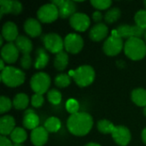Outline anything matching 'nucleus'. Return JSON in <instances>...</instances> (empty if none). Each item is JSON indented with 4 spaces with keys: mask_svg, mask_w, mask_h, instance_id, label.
Here are the masks:
<instances>
[{
    "mask_svg": "<svg viewBox=\"0 0 146 146\" xmlns=\"http://www.w3.org/2000/svg\"><path fill=\"white\" fill-rule=\"evenodd\" d=\"M93 125L92 117L86 112H78L71 115L67 121V127L71 133L76 136L86 135Z\"/></svg>",
    "mask_w": 146,
    "mask_h": 146,
    "instance_id": "obj_1",
    "label": "nucleus"
},
{
    "mask_svg": "<svg viewBox=\"0 0 146 146\" xmlns=\"http://www.w3.org/2000/svg\"><path fill=\"white\" fill-rule=\"evenodd\" d=\"M125 54L132 60L143 59L146 55L145 43L139 38H132L127 40L124 46Z\"/></svg>",
    "mask_w": 146,
    "mask_h": 146,
    "instance_id": "obj_2",
    "label": "nucleus"
},
{
    "mask_svg": "<svg viewBox=\"0 0 146 146\" xmlns=\"http://www.w3.org/2000/svg\"><path fill=\"white\" fill-rule=\"evenodd\" d=\"M1 80L9 87H16L25 81V74L14 67H6L1 73Z\"/></svg>",
    "mask_w": 146,
    "mask_h": 146,
    "instance_id": "obj_3",
    "label": "nucleus"
},
{
    "mask_svg": "<svg viewBox=\"0 0 146 146\" xmlns=\"http://www.w3.org/2000/svg\"><path fill=\"white\" fill-rule=\"evenodd\" d=\"M69 74L74 78L77 85L81 87L91 85L95 79V71L88 65L80 66L76 70L70 71Z\"/></svg>",
    "mask_w": 146,
    "mask_h": 146,
    "instance_id": "obj_4",
    "label": "nucleus"
},
{
    "mask_svg": "<svg viewBox=\"0 0 146 146\" xmlns=\"http://www.w3.org/2000/svg\"><path fill=\"white\" fill-rule=\"evenodd\" d=\"M123 48L122 38L119 37L116 30L112 32V35L106 39L104 44V51L110 56H114L119 54Z\"/></svg>",
    "mask_w": 146,
    "mask_h": 146,
    "instance_id": "obj_5",
    "label": "nucleus"
},
{
    "mask_svg": "<svg viewBox=\"0 0 146 146\" xmlns=\"http://www.w3.org/2000/svg\"><path fill=\"white\" fill-rule=\"evenodd\" d=\"M30 84L35 93L43 95L48 91V88L50 86V78L47 74L40 72L32 77Z\"/></svg>",
    "mask_w": 146,
    "mask_h": 146,
    "instance_id": "obj_6",
    "label": "nucleus"
},
{
    "mask_svg": "<svg viewBox=\"0 0 146 146\" xmlns=\"http://www.w3.org/2000/svg\"><path fill=\"white\" fill-rule=\"evenodd\" d=\"M37 15L41 22L50 23L55 21L58 18L59 11L57 7L51 3L41 6L38 10Z\"/></svg>",
    "mask_w": 146,
    "mask_h": 146,
    "instance_id": "obj_7",
    "label": "nucleus"
},
{
    "mask_svg": "<svg viewBox=\"0 0 146 146\" xmlns=\"http://www.w3.org/2000/svg\"><path fill=\"white\" fill-rule=\"evenodd\" d=\"M43 42L46 50L54 54H58L62 51L64 41L56 33H48L43 37Z\"/></svg>",
    "mask_w": 146,
    "mask_h": 146,
    "instance_id": "obj_8",
    "label": "nucleus"
},
{
    "mask_svg": "<svg viewBox=\"0 0 146 146\" xmlns=\"http://www.w3.org/2000/svg\"><path fill=\"white\" fill-rule=\"evenodd\" d=\"M84 45L83 38L79 35L75 33H69L66 36L64 39V48L66 50L72 54H77L79 53Z\"/></svg>",
    "mask_w": 146,
    "mask_h": 146,
    "instance_id": "obj_9",
    "label": "nucleus"
},
{
    "mask_svg": "<svg viewBox=\"0 0 146 146\" xmlns=\"http://www.w3.org/2000/svg\"><path fill=\"white\" fill-rule=\"evenodd\" d=\"M117 34L121 38H140L145 35V30L140 28L137 25L129 26V25H121L116 29Z\"/></svg>",
    "mask_w": 146,
    "mask_h": 146,
    "instance_id": "obj_10",
    "label": "nucleus"
},
{
    "mask_svg": "<svg viewBox=\"0 0 146 146\" xmlns=\"http://www.w3.org/2000/svg\"><path fill=\"white\" fill-rule=\"evenodd\" d=\"M52 3L56 5L59 11V16L66 19L71 17L75 14L76 5L73 1L70 0H54Z\"/></svg>",
    "mask_w": 146,
    "mask_h": 146,
    "instance_id": "obj_11",
    "label": "nucleus"
},
{
    "mask_svg": "<svg viewBox=\"0 0 146 146\" xmlns=\"http://www.w3.org/2000/svg\"><path fill=\"white\" fill-rule=\"evenodd\" d=\"M71 27L79 32H84L87 30L90 26V19L84 13H75L70 17L69 20Z\"/></svg>",
    "mask_w": 146,
    "mask_h": 146,
    "instance_id": "obj_12",
    "label": "nucleus"
},
{
    "mask_svg": "<svg viewBox=\"0 0 146 146\" xmlns=\"http://www.w3.org/2000/svg\"><path fill=\"white\" fill-rule=\"evenodd\" d=\"M19 50L14 43H8L4 44L1 50L2 60L7 63H14L19 56Z\"/></svg>",
    "mask_w": 146,
    "mask_h": 146,
    "instance_id": "obj_13",
    "label": "nucleus"
},
{
    "mask_svg": "<svg viewBox=\"0 0 146 146\" xmlns=\"http://www.w3.org/2000/svg\"><path fill=\"white\" fill-rule=\"evenodd\" d=\"M111 134L115 143L121 146H126L131 140L130 131L123 126L115 127Z\"/></svg>",
    "mask_w": 146,
    "mask_h": 146,
    "instance_id": "obj_14",
    "label": "nucleus"
},
{
    "mask_svg": "<svg viewBox=\"0 0 146 146\" xmlns=\"http://www.w3.org/2000/svg\"><path fill=\"white\" fill-rule=\"evenodd\" d=\"M31 140L35 146H43L48 140V132L44 127H38L32 131Z\"/></svg>",
    "mask_w": 146,
    "mask_h": 146,
    "instance_id": "obj_15",
    "label": "nucleus"
},
{
    "mask_svg": "<svg viewBox=\"0 0 146 146\" xmlns=\"http://www.w3.org/2000/svg\"><path fill=\"white\" fill-rule=\"evenodd\" d=\"M2 36L3 38L8 41L9 43H12V41H15L18 36V29L15 23L13 22H6L2 29Z\"/></svg>",
    "mask_w": 146,
    "mask_h": 146,
    "instance_id": "obj_16",
    "label": "nucleus"
},
{
    "mask_svg": "<svg viewBox=\"0 0 146 146\" xmlns=\"http://www.w3.org/2000/svg\"><path fill=\"white\" fill-rule=\"evenodd\" d=\"M25 32L31 37H38L42 33V27L38 21L33 18H29L25 21L24 24Z\"/></svg>",
    "mask_w": 146,
    "mask_h": 146,
    "instance_id": "obj_17",
    "label": "nucleus"
},
{
    "mask_svg": "<svg viewBox=\"0 0 146 146\" xmlns=\"http://www.w3.org/2000/svg\"><path fill=\"white\" fill-rule=\"evenodd\" d=\"M108 32H109V30L105 24L98 23L91 29L89 36L92 40L98 42V41L103 40L107 36Z\"/></svg>",
    "mask_w": 146,
    "mask_h": 146,
    "instance_id": "obj_18",
    "label": "nucleus"
},
{
    "mask_svg": "<svg viewBox=\"0 0 146 146\" xmlns=\"http://www.w3.org/2000/svg\"><path fill=\"white\" fill-rule=\"evenodd\" d=\"M15 119L10 115L2 116L0 119V133L2 136L10 135L15 129Z\"/></svg>",
    "mask_w": 146,
    "mask_h": 146,
    "instance_id": "obj_19",
    "label": "nucleus"
},
{
    "mask_svg": "<svg viewBox=\"0 0 146 146\" xmlns=\"http://www.w3.org/2000/svg\"><path fill=\"white\" fill-rule=\"evenodd\" d=\"M39 118L34 113L33 110H27L25 112V116L23 118V125L26 128L30 130H34L38 127Z\"/></svg>",
    "mask_w": 146,
    "mask_h": 146,
    "instance_id": "obj_20",
    "label": "nucleus"
},
{
    "mask_svg": "<svg viewBox=\"0 0 146 146\" xmlns=\"http://www.w3.org/2000/svg\"><path fill=\"white\" fill-rule=\"evenodd\" d=\"M15 44L16 45L19 51L23 53V55L30 54L33 50V44L31 40L26 36H19L16 38Z\"/></svg>",
    "mask_w": 146,
    "mask_h": 146,
    "instance_id": "obj_21",
    "label": "nucleus"
},
{
    "mask_svg": "<svg viewBox=\"0 0 146 146\" xmlns=\"http://www.w3.org/2000/svg\"><path fill=\"white\" fill-rule=\"evenodd\" d=\"M132 100L140 107L146 106V90L143 88L134 89L132 92Z\"/></svg>",
    "mask_w": 146,
    "mask_h": 146,
    "instance_id": "obj_22",
    "label": "nucleus"
},
{
    "mask_svg": "<svg viewBox=\"0 0 146 146\" xmlns=\"http://www.w3.org/2000/svg\"><path fill=\"white\" fill-rule=\"evenodd\" d=\"M37 57L34 63V67L37 69H42L44 68L49 62V56L47 55L46 51L43 48H38L36 51Z\"/></svg>",
    "mask_w": 146,
    "mask_h": 146,
    "instance_id": "obj_23",
    "label": "nucleus"
},
{
    "mask_svg": "<svg viewBox=\"0 0 146 146\" xmlns=\"http://www.w3.org/2000/svg\"><path fill=\"white\" fill-rule=\"evenodd\" d=\"M68 63V56L66 52L61 51L60 53L56 55L54 60V66L57 70H64Z\"/></svg>",
    "mask_w": 146,
    "mask_h": 146,
    "instance_id": "obj_24",
    "label": "nucleus"
},
{
    "mask_svg": "<svg viewBox=\"0 0 146 146\" xmlns=\"http://www.w3.org/2000/svg\"><path fill=\"white\" fill-rule=\"evenodd\" d=\"M27 134L23 128L16 127L10 134V139L14 144H22L27 139Z\"/></svg>",
    "mask_w": 146,
    "mask_h": 146,
    "instance_id": "obj_25",
    "label": "nucleus"
},
{
    "mask_svg": "<svg viewBox=\"0 0 146 146\" xmlns=\"http://www.w3.org/2000/svg\"><path fill=\"white\" fill-rule=\"evenodd\" d=\"M13 105L16 110H24L27 107L29 104L28 97L24 93L17 94L13 99Z\"/></svg>",
    "mask_w": 146,
    "mask_h": 146,
    "instance_id": "obj_26",
    "label": "nucleus"
},
{
    "mask_svg": "<svg viewBox=\"0 0 146 146\" xmlns=\"http://www.w3.org/2000/svg\"><path fill=\"white\" fill-rule=\"evenodd\" d=\"M44 127L48 133H56L61 128V121L56 117H50L45 121Z\"/></svg>",
    "mask_w": 146,
    "mask_h": 146,
    "instance_id": "obj_27",
    "label": "nucleus"
},
{
    "mask_svg": "<svg viewBox=\"0 0 146 146\" xmlns=\"http://www.w3.org/2000/svg\"><path fill=\"white\" fill-rule=\"evenodd\" d=\"M115 126L112 122L107 121V120H102L99 121L98 122V129L100 133H104V134H108V133H112L114 129H115Z\"/></svg>",
    "mask_w": 146,
    "mask_h": 146,
    "instance_id": "obj_28",
    "label": "nucleus"
},
{
    "mask_svg": "<svg viewBox=\"0 0 146 146\" xmlns=\"http://www.w3.org/2000/svg\"><path fill=\"white\" fill-rule=\"evenodd\" d=\"M121 16V10L118 8H113L110 9L104 15V19L107 23H114Z\"/></svg>",
    "mask_w": 146,
    "mask_h": 146,
    "instance_id": "obj_29",
    "label": "nucleus"
},
{
    "mask_svg": "<svg viewBox=\"0 0 146 146\" xmlns=\"http://www.w3.org/2000/svg\"><path fill=\"white\" fill-rule=\"evenodd\" d=\"M71 83V80L69 75L66 74H58L56 79H55V84L56 86H57L58 87H67L68 86H69Z\"/></svg>",
    "mask_w": 146,
    "mask_h": 146,
    "instance_id": "obj_30",
    "label": "nucleus"
},
{
    "mask_svg": "<svg viewBox=\"0 0 146 146\" xmlns=\"http://www.w3.org/2000/svg\"><path fill=\"white\" fill-rule=\"evenodd\" d=\"M47 98H48L49 102L55 105L59 104L62 101V94L59 91L56 89H52L49 91L47 94Z\"/></svg>",
    "mask_w": 146,
    "mask_h": 146,
    "instance_id": "obj_31",
    "label": "nucleus"
},
{
    "mask_svg": "<svg viewBox=\"0 0 146 146\" xmlns=\"http://www.w3.org/2000/svg\"><path fill=\"white\" fill-rule=\"evenodd\" d=\"M136 25L140 28L146 30V10H139L134 17Z\"/></svg>",
    "mask_w": 146,
    "mask_h": 146,
    "instance_id": "obj_32",
    "label": "nucleus"
},
{
    "mask_svg": "<svg viewBox=\"0 0 146 146\" xmlns=\"http://www.w3.org/2000/svg\"><path fill=\"white\" fill-rule=\"evenodd\" d=\"M13 1L10 0H1L0 1V17H3V15L12 12Z\"/></svg>",
    "mask_w": 146,
    "mask_h": 146,
    "instance_id": "obj_33",
    "label": "nucleus"
},
{
    "mask_svg": "<svg viewBox=\"0 0 146 146\" xmlns=\"http://www.w3.org/2000/svg\"><path fill=\"white\" fill-rule=\"evenodd\" d=\"M92 6L99 10H104L110 7L112 2L110 0H92L91 1Z\"/></svg>",
    "mask_w": 146,
    "mask_h": 146,
    "instance_id": "obj_34",
    "label": "nucleus"
},
{
    "mask_svg": "<svg viewBox=\"0 0 146 146\" xmlns=\"http://www.w3.org/2000/svg\"><path fill=\"white\" fill-rule=\"evenodd\" d=\"M66 109L68 113L71 115H74L78 113V110L80 109L79 103L75 99H68L66 103Z\"/></svg>",
    "mask_w": 146,
    "mask_h": 146,
    "instance_id": "obj_35",
    "label": "nucleus"
},
{
    "mask_svg": "<svg viewBox=\"0 0 146 146\" xmlns=\"http://www.w3.org/2000/svg\"><path fill=\"white\" fill-rule=\"evenodd\" d=\"M12 104H13V103H11V101L8 98L2 96L0 98V113L3 114V113L9 111L11 109Z\"/></svg>",
    "mask_w": 146,
    "mask_h": 146,
    "instance_id": "obj_36",
    "label": "nucleus"
},
{
    "mask_svg": "<svg viewBox=\"0 0 146 146\" xmlns=\"http://www.w3.org/2000/svg\"><path fill=\"white\" fill-rule=\"evenodd\" d=\"M44 97L40 94H37L35 93L34 95L32 96V99H31V103H32V105L35 108H39L43 105L44 104Z\"/></svg>",
    "mask_w": 146,
    "mask_h": 146,
    "instance_id": "obj_37",
    "label": "nucleus"
},
{
    "mask_svg": "<svg viewBox=\"0 0 146 146\" xmlns=\"http://www.w3.org/2000/svg\"><path fill=\"white\" fill-rule=\"evenodd\" d=\"M32 58L30 56L29 54H26V55H23L21 59V62H20V64L22 68L24 69H29L32 66Z\"/></svg>",
    "mask_w": 146,
    "mask_h": 146,
    "instance_id": "obj_38",
    "label": "nucleus"
},
{
    "mask_svg": "<svg viewBox=\"0 0 146 146\" xmlns=\"http://www.w3.org/2000/svg\"><path fill=\"white\" fill-rule=\"evenodd\" d=\"M22 10V5L18 1H13V6H12V12L13 15H18Z\"/></svg>",
    "mask_w": 146,
    "mask_h": 146,
    "instance_id": "obj_39",
    "label": "nucleus"
},
{
    "mask_svg": "<svg viewBox=\"0 0 146 146\" xmlns=\"http://www.w3.org/2000/svg\"><path fill=\"white\" fill-rule=\"evenodd\" d=\"M0 146H14V144H12L11 141L7 139V137L1 136L0 137Z\"/></svg>",
    "mask_w": 146,
    "mask_h": 146,
    "instance_id": "obj_40",
    "label": "nucleus"
},
{
    "mask_svg": "<svg viewBox=\"0 0 146 146\" xmlns=\"http://www.w3.org/2000/svg\"><path fill=\"white\" fill-rule=\"evenodd\" d=\"M92 18H93V20H94L96 22H99V21L103 19V15H102V14H101L99 11H96V12L93 13Z\"/></svg>",
    "mask_w": 146,
    "mask_h": 146,
    "instance_id": "obj_41",
    "label": "nucleus"
},
{
    "mask_svg": "<svg viewBox=\"0 0 146 146\" xmlns=\"http://www.w3.org/2000/svg\"><path fill=\"white\" fill-rule=\"evenodd\" d=\"M142 139H143L144 143L146 145V128H145L142 132Z\"/></svg>",
    "mask_w": 146,
    "mask_h": 146,
    "instance_id": "obj_42",
    "label": "nucleus"
},
{
    "mask_svg": "<svg viewBox=\"0 0 146 146\" xmlns=\"http://www.w3.org/2000/svg\"><path fill=\"white\" fill-rule=\"evenodd\" d=\"M0 64H1V68H0V69L3 71V70L5 68V67H4V61H3V60H1V61H0Z\"/></svg>",
    "mask_w": 146,
    "mask_h": 146,
    "instance_id": "obj_43",
    "label": "nucleus"
},
{
    "mask_svg": "<svg viewBox=\"0 0 146 146\" xmlns=\"http://www.w3.org/2000/svg\"><path fill=\"white\" fill-rule=\"evenodd\" d=\"M85 146H101V145H98V144H96V143H89V144L86 145Z\"/></svg>",
    "mask_w": 146,
    "mask_h": 146,
    "instance_id": "obj_44",
    "label": "nucleus"
},
{
    "mask_svg": "<svg viewBox=\"0 0 146 146\" xmlns=\"http://www.w3.org/2000/svg\"><path fill=\"white\" fill-rule=\"evenodd\" d=\"M3 36H1V38H0V45H2L3 44Z\"/></svg>",
    "mask_w": 146,
    "mask_h": 146,
    "instance_id": "obj_45",
    "label": "nucleus"
},
{
    "mask_svg": "<svg viewBox=\"0 0 146 146\" xmlns=\"http://www.w3.org/2000/svg\"><path fill=\"white\" fill-rule=\"evenodd\" d=\"M14 146H23L22 144H14Z\"/></svg>",
    "mask_w": 146,
    "mask_h": 146,
    "instance_id": "obj_46",
    "label": "nucleus"
},
{
    "mask_svg": "<svg viewBox=\"0 0 146 146\" xmlns=\"http://www.w3.org/2000/svg\"><path fill=\"white\" fill-rule=\"evenodd\" d=\"M144 114H145V115L146 116V106L145 107V109H144Z\"/></svg>",
    "mask_w": 146,
    "mask_h": 146,
    "instance_id": "obj_47",
    "label": "nucleus"
},
{
    "mask_svg": "<svg viewBox=\"0 0 146 146\" xmlns=\"http://www.w3.org/2000/svg\"><path fill=\"white\" fill-rule=\"evenodd\" d=\"M144 37H145V42H146V30H145V35H144Z\"/></svg>",
    "mask_w": 146,
    "mask_h": 146,
    "instance_id": "obj_48",
    "label": "nucleus"
},
{
    "mask_svg": "<svg viewBox=\"0 0 146 146\" xmlns=\"http://www.w3.org/2000/svg\"><path fill=\"white\" fill-rule=\"evenodd\" d=\"M144 3H145V8H146V1H145V2H144Z\"/></svg>",
    "mask_w": 146,
    "mask_h": 146,
    "instance_id": "obj_49",
    "label": "nucleus"
}]
</instances>
